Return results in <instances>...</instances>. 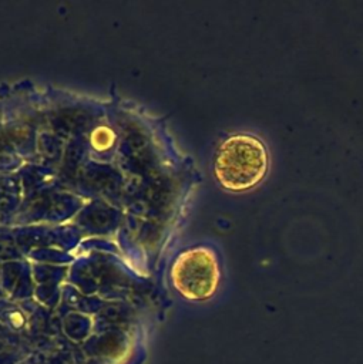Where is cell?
<instances>
[{
  "label": "cell",
  "mask_w": 363,
  "mask_h": 364,
  "mask_svg": "<svg viewBox=\"0 0 363 364\" xmlns=\"http://www.w3.org/2000/svg\"><path fill=\"white\" fill-rule=\"evenodd\" d=\"M91 145L94 149L97 151H105L108 149L112 144H114V139H115V135L114 132L108 128V127H97L93 132H91Z\"/></svg>",
  "instance_id": "3"
},
{
  "label": "cell",
  "mask_w": 363,
  "mask_h": 364,
  "mask_svg": "<svg viewBox=\"0 0 363 364\" xmlns=\"http://www.w3.org/2000/svg\"><path fill=\"white\" fill-rule=\"evenodd\" d=\"M212 169L222 189L232 193L253 191L269 175L268 145L256 134L233 132L218 145Z\"/></svg>",
  "instance_id": "1"
},
{
  "label": "cell",
  "mask_w": 363,
  "mask_h": 364,
  "mask_svg": "<svg viewBox=\"0 0 363 364\" xmlns=\"http://www.w3.org/2000/svg\"><path fill=\"white\" fill-rule=\"evenodd\" d=\"M171 280L178 293L188 300L211 299L221 283V264L215 250L208 246L184 250L171 267Z\"/></svg>",
  "instance_id": "2"
}]
</instances>
